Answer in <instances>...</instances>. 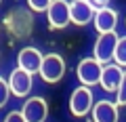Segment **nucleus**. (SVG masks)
<instances>
[{"label": "nucleus", "instance_id": "obj_18", "mask_svg": "<svg viewBox=\"0 0 126 122\" xmlns=\"http://www.w3.org/2000/svg\"><path fill=\"white\" fill-rule=\"evenodd\" d=\"M88 2L94 6V9H101V6H107V2H109V0H88Z\"/></svg>", "mask_w": 126, "mask_h": 122}, {"label": "nucleus", "instance_id": "obj_11", "mask_svg": "<svg viewBox=\"0 0 126 122\" xmlns=\"http://www.w3.org/2000/svg\"><path fill=\"white\" fill-rule=\"evenodd\" d=\"M94 27H97V32L99 34H105V32H113L118 25V13L113 9H107V6H101L97 9L94 13Z\"/></svg>", "mask_w": 126, "mask_h": 122}, {"label": "nucleus", "instance_id": "obj_16", "mask_svg": "<svg viewBox=\"0 0 126 122\" xmlns=\"http://www.w3.org/2000/svg\"><path fill=\"white\" fill-rule=\"evenodd\" d=\"M116 95H118L116 103L118 105H126V72H124V78H122V82H120V88L116 90Z\"/></svg>", "mask_w": 126, "mask_h": 122}, {"label": "nucleus", "instance_id": "obj_19", "mask_svg": "<svg viewBox=\"0 0 126 122\" xmlns=\"http://www.w3.org/2000/svg\"><path fill=\"white\" fill-rule=\"evenodd\" d=\"M0 2H2V0H0Z\"/></svg>", "mask_w": 126, "mask_h": 122}, {"label": "nucleus", "instance_id": "obj_1", "mask_svg": "<svg viewBox=\"0 0 126 122\" xmlns=\"http://www.w3.org/2000/svg\"><path fill=\"white\" fill-rule=\"evenodd\" d=\"M78 80L82 82L84 86H94L101 82V74H103V63L94 57H88V59H82L78 63Z\"/></svg>", "mask_w": 126, "mask_h": 122}, {"label": "nucleus", "instance_id": "obj_3", "mask_svg": "<svg viewBox=\"0 0 126 122\" xmlns=\"http://www.w3.org/2000/svg\"><path fill=\"white\" fill-rule=\"evenodd\" d=\"M46 17H48V25L53 30H63L72 23V9H69V2L65 0H53V4L46 11Z\"/></svg>", "mask_w": 126, "mask_h": 122}, {"label": "nucleus", "instance_id": "obj_5", "mask_svg": "<svg viewBox=\"0 0 126 122\" xmlns=\"http://www.w3.org/2000/svg\"><path fill=\"white\" fill-rule=\"evenodd\" d=\"M69 109H72V114L78 116V118L86 116V114L93 109V93L88 90V86L82 84L72 93V97H69Z\"/></svg>", "mask_w": 126, "mask_h": 122}, {"label": "nucleus", "instance_id": "obj_14", "mask_svg": "<svg viewBox=\"0 0 126 122\" xmlns=\"http://www.w3.org/2000/svg\"><path fill=\"white\" fill-rule=\"evenodd\" d=\"M9 97H11V86H9V82H6L4 78H0V107L6 105Z\"/></svg>", "mask_w": 126, "mask_h": 122}, {"label": "nucleus", "instance_id": "obj_7", "mask_svg": "<svg viewBox=\"0 0 126 122\" xmlns=\"http://www.w3.org/2000/svg\"><path fill=\"white\" fill-rule=\"evenodd\" d=\"M21 114L27 122H44L46 116H48V105L42 97H32L23 103Z\"/></svg>", "mask_w": 126, "mask_h": 122}, {"label": "nucleus", "instance_id": "obj_13", "mask_svg": "<svg viewBox=\"0 0 126 122\" xmlns=\"http://www.w3.org/2000/svg\"><path fill=\"white\" fill-rule=\"evenodd\" d=\"M113 59H116V63L122 65V68L126 65V36L118 40V46H116V55H113Z\"/></svg>", "mask_w": 126, "mask_h": 122}, {"label": "nucleus", "instance_id": "obj_15", "mask_svg": "<svg viewBox=\"0 0 126 122\" xmlns=\"http://www.w3.org/2000/svg\"><path fill=\"white\" fill-rule=\"evenodd\" d=\"M27 4H30L32 11L42 13V11H48V6L53 4V0H27Z\"/></svg>", "mask_w": 126, "mask_h": 122}, {"label": "nucleus", "instance_id": "obj_6", "mask_svg": "<svg viewBox=\"0 0 126 122\" xmlns=\"http://www.w3.org/2000/svg\"><path fill=\"white\" fill-rule=\"evenodd\" d=\"M42 59H44V55H40V51H38V49L27 46V49H21V51H19V55H17V65L34 76V74H40Z\"/></svg>", "mask_w": 126, "mask_h": 122}, {"label": "nucleus", "instance_id": "obj_8", "mask_svg": "<svg viewBox=\"0 0 126 122\" xmlns=\"http://www.w3.org/2000/svg\"><path fill=\"white\" fill-rule=\"evenodd\" d=\"M9 86H11V93H13L15 97L30 95V90H32V74L25 72V70H21V68L13 70L11 76H9Z\"/></svg>", "mask_w": 126, "mask_h": 122}, {"label": "nucleus", "instance_id": "obj_9", "mask_svg": "<svg viewBox=\"0 0 126 122\" xmlns=\"http://www.w3.org/2000/svg\"><path fill=\"white\" fill-rule=\"evenodd\" d=\"M124 78V72H122V65L113 63V65H103V74H101V82L99 84L103 86V90L107 93H116L120 88V82Z\"/></svg>", "mask_w": 126, "mask_h": 122}, {"label": "nucleus", "instance_id": "obj_12", "mask_svg": "<svg viewBox=\"0 0 126 122\" xmlns=\"http://www.w3.org/2000/svg\"><path fill=\"white\" fill-rule=\"evenodd\" d=\"M93 122H118V103L99 101L93 105Z\"/></svg>", "mask_w": 126, "mask_h": 122}, {"label": "nucleus", "instance_id": "obj_4", "mask_svg": "<svg viewBox=\"0 0 126 122\" xmlns=\"http://www.w3.org/2000/svg\"><path fill=\"white\" fill-rule=\"evenodd\" d=\"M118 40L120 38L116 36V32H105V34H99L97 42H94V59H99L101 63H109L116 55V46H118Z\"/></svg>", "mask_w": 126, "mask_h": 122}, {"label": "nucleus", "instance_id": "obj_17", "mask_svg": "<svg viewBox=\"0 0 126 122\" xmlns=\"http://www.w3.org/2000/svg\"><path fill=\"white\" fill-rule=\"evenodd\" d=\"M4 122H27V120H25V118H23L21 109H15V112H11L9 116L4 118Z\"/></svg>", "mask_w": 126, "mask_h": 122}, {"label": "nucleus", "instance_id": "obj_2", "mask_svg": "<svg viewBox=\"0 0 126 122\" xmlns=\"http://www.w3.org/2000/svg\"><path fill=\"white\" fill-rule=\"evenodd\" d=\"M63 74H65V61H63L61 55H57V53L44 55V59H42V68H40L42 80L48 82V84H55V82H59L63 78Z\"/></svg>", "mask_w": 126, "mask_h": 122}, {"label": "nucleus", "instance_id": "obj_10", "mask_svg": "<svg viewBox=\"0 0 126 122\" xmlns=\"http://www.w3.org/2000/svg\"><path fill=\"white\" fill-rule=\"evenodd\" d=\"M69 9H72V23H76V25L90 23L94 19V13H97L88 0H74L69 4Z\"/></svg>", "mask_w": 126, "mask_h": 122}]
</instances>
